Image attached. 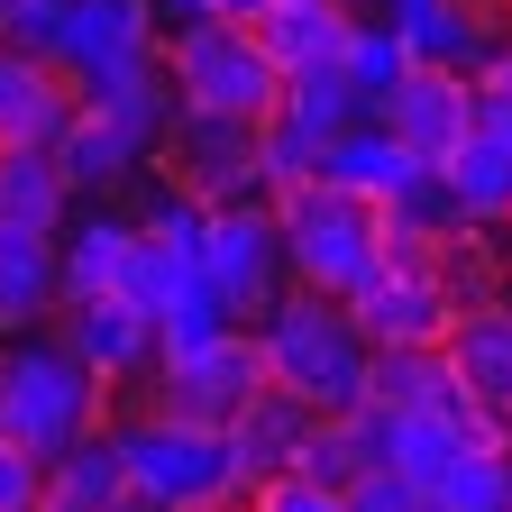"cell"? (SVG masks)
Masks as SVG:
<instances>
[{
	"mask_svg": "<svg viewBox=\"0 0 512 512\" xmlns=\"http://www.w3.org/2000/svg\"><path fill=\"white\" fill-rule=\"evenodd\" d=\"M357 320H366L375 348H439L448 320H458V293L439 275V247L384 229V275L357 293Z\"/></svg>",
	"mask_w": 512,
	"mask_h": 512,
	"instance_id": "obj_7",
	"label": "cell"
},
{
	"mask_svg": "<svg viewBox=\"0 0 512 512\" xmlns=\"http://www.w3.org/2000/svg\"><path fill=\"white\" fill-rule=\"evenodd\" d=\"M55 28H64V0H0V46L10 55H46L55 64Z\"/></svg>",
	"mask_w": 512,
	"mask_h": 512,
	"instance_id": "obj_33",
	"label": "cell"
},
{
	"mask_svg": "<svg viewBox=\"0 0 512 512\" xmlns=\"http://www.w3.org/2000/svg\"><path fill=\"white\" fill-rule=\"evenodd\" d=\"M247 330H256V348H266V375L284 384V394H302L311 412H357L375 394V339H366L357 302L293 284L266 320H247Z\"/></svg>",
	"mask_w": 512,
	"mask_h": 512,
	"instance_id": "obj_1",
	"label": "cell"
},
{
	"mask_svg": "<svg viewBox=\"0 0 512 512\" xmlns=\"http://www.w3.org/2000/svg\"><path fill=\"white\" fill-rule=\"evenodd\" d=\"M256 37H266V55L293 74H330V64H348V37H357V10H330V0H275L266 19H256Z\"/></svg>",
	"mask_w": 512,
	"mask_h": 512,
	"instance_id": "obj_18",
	"label": "cell"
},
{
	"mask_svg": "<svg viewBox=\"0 0 512 512\" xmlns=\"http://www.w3.org/2000/svg\"><path fill=\"white\" fill-rule=\"evenodd\" d=\"M256 128L266 119H220V110H174L165 138V183L202 192V202H256L266 192V156H256Z\"/></svg>",
	"mask_w": 512,
	"mask_h": 512,
	"instance_id": "obj_10",
	"label": "cell"
},
{
	"mask_svg": "<svg viewBox=\"0 0 512 512\" xmlns=\"http://www.w3.org/2000/svg\"><path fill=\"white\" fill-rule=\"evenodd\" d=\"M183 284H202V256H183V247H165V238H147L138 229V266H128V302H147V311H165Z\"/></svg>",
	"mask_w": 512,
	"mask_h": 512,
	"instance_id": "obj_31",
	"label": "cell"
},
{
	"mask_svg": "<svg viewBox=\"0 0 512 512\" xmlns=\"http://www.w3.org/2000/svg\"><path fill=\"white\" fill-rule=\"evenodd\" d=\"M439 174H448V192H458L467 229H512V138H503L494 119H476L467 147L448 156Z\"/></svg>",
	"mask_w": 512,
	"mask_h": 512,
	"instance_id": "obj_23",
	"label": "cell"
},
{
	"mask_svg": "<svg viewBox=\"0 0 512 512\" xmlns=\"http://www.w3.org/2000/svg\"><path fill=\"white\" fill-rule=\"evenodd\" d=\"M394 37L412 46V64H448V74H485V55L512 37L494 0H375Z\"/></svg>",
	"mask_w": 512,
	"mask_h": 512,
	"instance_id": "obj_14",
	"label": "cell"
},
{
	"mask_svg": "<svg viewBox=\"0 0 512 512\" xmlns=\"http://www.w3.org/2000/svg\"><path fill=\"white\" fill-rule=\"evenodd\" d=\"M74 174L55 165V147H0V229H46L64 238V220H74Z\"/></svg>",
	"mask_w": 512,
	"mask_h": 512,
	"instance_id": "obj_20",
	"label": "cell"
},
{
	"mask_svg": "<svg viewBox=\"0 0 512 512\" xmlns=\"http://www.w3.org/2000/svg\"><path fill=\"white\" fill-rule=\"evenodd\" d=\"M202 275L229 293L238 320H266L284 293H293V256H284V220L275 202L256 192V202H220L211 211V247H202Z\"/></svg>",
	"mask_w": 512,
	"mask_h": 512,
	"instance_id": "obj_9",
	"label": "cell"
},
{
	"mask_svg": "<svg viewBox=\"0 0 512 512\" xmlns=\"http://www.w3.org/2000/svg\"><path fill=\"white\" fill-rule=\"evenodd\" d=\"M211 10H220V19H266L275 0H211Z\"/></svg>",
	"mask_w": 512,
	"mask_h": 512,
	"instance_id": "obj_39",
	"label": "cell"
},
{
	"mask_svg": "<svg viewBox=\"0 0 512 512\" xmlns=\"http://www.w3.org/2000/svg\"><path fill=\"white\" fill-rule=\"evenodd\" d=\"M55 64L74 92H101V83H128L165 64V19L147 0H64V28H55Z\"/></svg>",
	"mask_w": 512,
	"mask_h": 512,
	"instance_id": "obj_8",
	"label": "cell"
},
{
	"mask_svg": "<svg viewBox=\"0 0 512 512\" xmlns=\"http://www.w3.org/2000/svg\"><path fill=\"white\" fill-rule=\"evenodd\" d=\"M476 101H512V37L485 55V74H476Z\"/></svg>",
	"mask_w": 512,
	"mask_h": 512,
	"instance_id": "obj_37",
	"label": "cell"
},
{
	"mask_svg": "<svg viewBox=\"0 0 512 512\" xmlns=\"http://www.w3.org/2000/svg\"><path fill=\"white\" fill-rule=\"evenodd\" d=\"M275 220H284L293 284L357 302V293L384 275V211L366 202V192H348V183H330V174H311V183L275 192Z\"/></svg>",
	"mask_w": 512,
	"mask_h": 512,
	"instance_id": "obj_4",
	"label": "cell"
},
{
	"mask_svg": "<svg viewBox=\"0 0 512 512\" xmlns=\"http://www.w3.org/2000/svg\"><path fill=\"white\" fill-rule=\"evenodd\" d=\"M494 10H503V19H512V0H494Z\"/></svg>",
	"mask_w": 512,
	"mask_h": 512,
	"instance_id": "obj_44",
	"label": "cell"
},
{
	"mask_svg": "<svg viewBox=\"0 0 512 512\" xmlns=\"http://www.w3.org/2000/svg\"><path fill=\"white\" fill-rule=\"evenodd\" d=\"M147 10L165 19V37H174V28H192V19H220V10H211V0H147Z\"/></svg>",
	"mask_w": 512,
	"mask_h": 512,
	"instance_id": "obj_38",
	"label": "cell"
},
{
	"mask_svg": "<svg viewBox=\"0 0 512 512\" xmlns=\"http://www.w3.org/2000/svg\"><path fill=\"white\" fill-rule=\"evenodd\" d=\"M101 403H110V384L64 348V339H0V439H19L37 448V458H64L74 439L101 430Z\"/></svg>",
	"mask_w": 512,
	"mask_h": 512,
	"instance_id": "obj_3",
	"label": "cell"
},
{
	"mask_svg": "<svg viewBox=\"0 0 512 512\" xmlns=\"http://www.w3.org/2000/svg\"><path fill=\"white\" fill-rule=\"evenodd\" d=\"M174 110H183V101H174V83H165V64H147V74H128V83H101V92H83L74 128L55 138V165L74 174L83 202H101L110 183L165 165Z\"/></svg>",
	"mask_w": 512,
	"mask_h": 512,
	"instance_id": "obj_2",
	"label": "cell"
},
{
	"mask_svg": "<svg viewBox=\"0 0 512 512\" xmlns=\"http://www.w3.org/2000/svg\"><path fill=\"white\" fill-rule=\"evenodd\" d=\"M119 458H128V494L156 503V512H229L247 494L229 430L183 421V412H156V403L138 421H119Z\"/></svg>",
	"mask_w": 512,
	"mask_h": 512,
	"instance_id": "obj_5",
	"label": "cell"
},
{
	"mask_svg": "<svg viewBox=\"0 0 512 512\" xmlns=\"http://www.w3.org/2000/svg\"><path fill=\"white\" fill-rule=\"evenodd\" d=\"M55 339L74 348L101 384H138L165 366V339H156V311L128 302V293H92V302H64L55 311Z\"/></svg>",
	"mask_w": 512,
	"mask_h": 512,
	"instance_id": "obj_12",
	"label": "cell"
},
{
	"mask_svg": "<svg viewBox=\"0 0 512 512\" xmlns=\"http://www.w3.org/2000/svg\"><path fill=\"white\" fill-rule=\"evenodd\" d=\"M275 110H284V119L302 128V138H320V147H339L357 119H375V110H366V92L348 83V64H330V74H293Z\"/></svg>",
	"mask_w": 512,
	"mask_h": 512,
	"instance_id": "obj_26",
	"label": "cell"
},
{
	"mask_svg": "<svg viewBox=\"0 0 512 512\" xmlns=\"http://www.w3.org/2000/svg\"><path fill=\"white\" fill-rule=\"evenodd\" d=\"M266 348H256V330H229L211 348H192V357H165L156 366V412H183V421H211L229 430L256 394H266Z\"/></svg>",
	"mask_w": 512,
	"mask_h": 512,
	"instance_id": "obj_11",
	"label": "cell"
},
{
	"mask_svg": "<svg viewBox=\"0 0 512 512\" xmlns=\"http://www.w3.org/2000/svg\"><path fill=\"white\" fill-rule=\"evenodd\" d=\"M74 110H83V92L64 83V64L0 46V147H55L74 128Z\"/></svg>",
	"mask_w": 512,
	"mask_h": 512,
	"instance_id": "obj_15",
	"label": "cell"
},
{
	"mask_svg": "<svg viewBox=\"0 0 512 512\" xmlns=\"http://www.w3.org/2000/svg\"><path fill=\"white\" fill-rule=\"evenodd\" d=\"M256 156H266V202H275V192H293V183H311L320 174V156H330V147H320V138H302V128L275 110L266 128H256Z\"/></svg>",
	"mask_w": 512,
	"mask_h": 512,
	"instance_id": "obj_32",
	"label": "cell"
},
{
	"mask_svg": "<svg viewBox=\"0 0 512 512\" xmlns=\"http://www.w3.org/2000/svg\"><path fill=\"white\" fill-rule=\"evenodd\" d=\"M311 403L302 394H284V384H266L238 421H229V448H238V476H247V494L266 485V476H293L302 467V439H311Z\"/></svg>",
	"mask_w": 512,
	"mask_h": 512,
	"instance_id": "obj_17",
	"label": "cell"
},
{
	"mask_svg": "<svg viewBox=\"0 0 512 512\" xmlns=\"http://www.w3.org/2000/svg\"><path fill=\"white\" fill-rule=\"evenodd\" d=\"M375 403H394V412H448V403H458V366H448V348H375Z\"/></svg>",
	"mask_w": 512,
	"mask_h": 512,
	"instance_id": "obj_27",
	"label": "cell"
},
{
	"mask_svg": "<svg viewBox=\"0 0 512 512\" xmlns=\"http://www.w3.org/2000/svg\"><path fill=\"white\" fill-rule=\"evenodd\" d=\"M37 503H46V458L0 439V512H37Z\"/></svg>",
	"mask_w": 512,
	"mask_h": 512,
	"instance_id": "obj_36",
	"label": "cell"
},
{
	"mask_svg": "<svg viewBox=\"0 0 512 512\" xmlns=\"http://www.w3.org/2000/svg\"><path fill=\"white\" fill-rule=\"evenodd\" d=\"M503 458H512V412H503Z\"/></svg>",
	"mask_w": 512,
	"mask_h": 512,
	"instance_id": "obj_43",
	"label": "cell"
},
{
	"mask_svg": "<svg viewBox=\"0 0 512 512\" xmlns=\"http://www.w3.org/2000/svg\"><path fill=\"white\" fill-rule=\"evenodd\" d=\"M46 311H64V238L0 229V339L37 330Z\"/></svg>",
	"mask_w": 512,
	"mask_h": 512,
	"instance_id": "obj_16",
	"label": "cell"
},
{
	"mask_svg": "<svg viewBox=\"0 0 512 512\" xmlns=\"http://www.w3.org/2000/svg\"><path fill=\"white\" fill-rule=\"evenodd\" d=\"M348 512H439V503H430L403 467H366V476L348 485Z\"/></svg>",
	"mask_w": 512,
	"mask_h": 512,
	"instance_id": "obj_35",
	"label": "cell"
},
{
	"mask_svg": "<svg viewBox=\"0 0 512 512\" xmlns=\"http://www.w3.org/2000/svg\"><path fill=\"white\" fill-rule=\"evenodd\" d=\"M110 512H156V503H138V494H128V503H110Z\"/></svg>",
	"mask_w": 512,
	"mask_h": 512,
	"instance_id": "obj_41",
	"label": "cell"
},
{
	"mask_svg": "<svg viewBox=\"0 0 512 512\" xmlns=\"http://www.w3.org/2000/svg\"><path fill=\"white\" fill-rule=\"evenodd\" d=\"M476 119H494L503 138H512V101H476Z\"/></svg>",
	"mask_w": 512,
	"mask_h": 512,
	"instance_id": "obj_40",
	"label": "cell"
},
{
	"mask_svg": "<svg viewBox=\"0 0 512 512\" xmlns=\"http://www.w3.org/2000/svg\"><path fill=\"white\" fill-rule=\"evenodd\" d=\"M320 174H330V183H348V192H366V202L384 211V202H403V192L430 174L403 138H394V128H384V119H357L348 128V138L330 147V156H320Z\"/></svg>",
	"mask_w": 512,
	"mask_h": 512,
	"instance_id": "obj_22",
	"label": "cell"
},
{
	"mask_svg": "<svg viewBox=\"0 0 512 512\" xmlns=\"http://www.w3.org/2000/svg\"><path fill=\"white\" fill-rule=\"evenodd\" d=\"M403 74H412V46L394 37V19H384V10H357V37H348V83L366 92V110L394 92Z\"/></svg>",
	"mask_w": 512,
	"mask_h": 512,
	"instance_id": "obj_29",
	"label": "cell"
},
{
	"mask_svg": "<svg viewBox=\"0 0 512 512\" xmlns=\"http://www.w3.org/2000/svg\"><path fill=\"white\" fill-rule=\"evenodd\" d=\"M229 330H247V320L229 311V293L202 275V284H183L165 311H156V339H165V357H192V348H211V339H229Z\"/></svg>",
	"mask_w": 512,
	"mask_h": 512,
	"instance_id": "obj_28",
	"label": "cell"
},
{
	"mask_svg": "<svg viewBox=\"0 0 512 512\" xmlns=\"http://www.w3.org/2000/svg\"><path fill=\"white\" fill-rule=\"evenodd\" d=\"M128 503V458H119V430L74 439L64 458H46V503L37 512H110Z\"/></svg>",
	"mask_w": 512,
	"mask_h": 512,
	"instance_id": "obj_24",
	"label": "cell"
},
{
	"mask_svg": "<svg viewBox=\"0 0 512 512\" xmlns=\"http://www.w3.org/2000/svg\"><path fill=\"white\" fill-rule=\"evenodd\" d=\"M375 119L421 156V165H448L476 128V74H448V64H412V74L375 101Z\"/></svg>",
	"mask_w": 512,
	"mask_h": 512,
	"instance_id": "obj_13",
	"label": "cell"
},
{
	"mask_svg": "<svg viewBox=\"0 0 512 512\" xmlns=\"http://www.w3.org/2000/svg\"><path fill=\"white\" fill-rule=\"evenodd\" d=\"M330 10H375V0H330Z\"/></svg>",
	"mask_w": 512,
	"mask_h": 512,
	"instance_id": "obj_42",
	"label": "cell"
},
{
	"mask_svg": "<svg viewBox=\"0 0 512 512\" xmlns=\"http://www.w3.org/2000/svg\"><path fill=\"white\" fill-rule=\"evenodd\" d=\"M165 83L183 110H220V119H275L284 101V64L266 55L256 19H192L165 37Z\"/></svg>",
	"mask_w": 512,
	"mask_h": 512,
	"instance_id": "obj_6",
	"label": "cell"
},
{
	"mask_svg": "<svg viewBox=\"0 0 512 512\" xmlns=\"http://www.w3.org/2000/svg\"><path fill=\"white\" fill-rule=\"evenodd\" d=\"M247 512H348V494L293 467V476H266V485H256V494H247Z\"/></svg>",
	"mask_w": 512,
	"mask_h": 512,
	"instance_id": "obj_34",
	"label": "cell"
},
{
	"mask_svg": "<svg viewBox=\"0 0 512 512\" xmlns=\"http://www.w3.org/2000/svg\"><path fill=\"white\" fill-rule=\"evenodd\" d=\"M366 467H375V458H366L357 421H348V412H320V421H311V439H302V476H320V485H339V494H348Z\"/></svg>",
	"mask_w": 512,
	"mask_h": 512,
	"instance_id": "obj_30",
	"label": "cell"
},
{
	"mask_svg": "<svg viewBox=\"0 0 512 512\" xmlns=\"http://www.w3.org/2000/svg\"><path fill=\"white\" fill-rule=\"evenodd\" d=\"M128 266H138V220L128 211H74L64 220V302L119 293Z\"/></svg>",
	"mask_w": 512,
	"mask_h": 512,
	"instance_id": "obj_21",
	"label": "cell"
},
{
	"mask_svg": "<svg viewBox=\"0 0 512 512\" xmlns=\"http://www.w3.org/2000/svg\"><path fill=\"white\" fill-rule=\"evenodd\" d=\"M421 494L439 512H512V458H503V439H467Z\"/></svg>",
	"mask_w": 512,
	"mask_h": 512,
	"instance_id": "obj_25",
	"label": "cell"
},
{
	"mask_svg": "<svg viewBox=\"0 0 512 512\" xmlns=\"http://www.w3.org/2000/svg\"><path fill=\"white\" fill-rule=\"evenodd\" d=\"M439 348H448V366H458V384L476 403L512 412V302H467Z\"/></svg>",
	"mask_w": 512,
	"mask_h": 512,
	"instance_id": "obj_19",
	"label": "cell"
}]
</instances>
